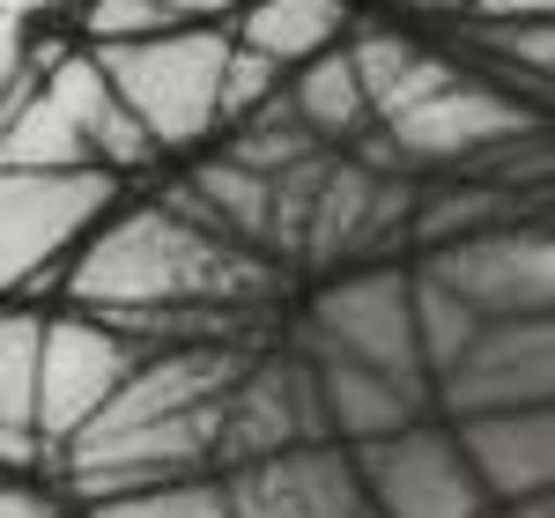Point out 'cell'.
I'll return each instance as SVG.
<instances>
[{"instance_id":"cell-14","label":"cell","mask_w":555,"mask_h":518,"mask_svg":"<svg viewBox=\"0 0 555 518\" xmlns=\"http://www.w3.org/2000/svg\"><path fill=\"white\" fill-rule=\"evenodd\" d=\"M44 96L75 119V133H82V148H89V164L96 171H112V178H133L141 164H156V148H149V133L133 127V112L112 96V82H104V67L89 60V52H67L52 75H44Z\"/></svg>"},{"instance_id":"cell-20","label":"cell","mask_w":555,"mask_h":518,"mask_svg":"<svg viewBox=\"0 0 555 518\" xmlns=\"http://www.w3.org/2000/svg\"><path fill=\"white\" fill-rule=\"evenodd\" d=\"M304 156H319V141L297 127L289 96H274L267 112H253V119L237 127V141H230V164L253 171V178H282V171H297Z\"/></svg>"},{"instance_id":"cell-11","label":"cell","mask_w":555,"mask_h":518,"mask_svg":"<svg viewBox=\"0 0 555 518\" xmlns=\"http://www.w3.org/2000/svg\"><path fill=\"white\" fill-rule=\"evenodd\" d=\"M215 481L237 518H363V481L341 444H297Z\"/></svg>"},{"instance_id":"cell-7","label":"cell","mask_w":555,"mask_h":518,"mask_svg":"<svg viewBox=\"0 0 555 518\" xmlns=\"http://www.w3.org/2000/svg\"><path fill=\"white\" fill-rule=\"evenodd\" d=\"M423 267L467 303L481 326H496V319H548V303H555V245H548L541 216L489 222V230H474L460 245H437Z\"/></svg>"},{"instance_id":"cell-6","label":"cell","mask_w":555,"mask_h":518,"mask_svg":"<svg viewBox=\"0 0 555 518\" xmlns=\"http://www.w3.org/2000/svg\"><path fill=\"white\" fill-rule=\"evenodd\" d=\"M141 348L96 319V311H44V341H38V444L44 459H60L75 437L112 407V392L133 378Z\"/></svg>"},{"instance_id":"cell-15","label":"cell","mask_w":555,"mask_h":518,"mask_svg":"<svg viewBox=\"0 0 555 518\" xmlns=\"http://www.w3.org/2000/svg\"><path fill=\"white\" fill-rule=\"evenodd\" d=\"M38 341H44V311L38 303H8L0 311V475H38L44 444H38Z\"/></svg>"},{"instance_id":"cell-4","label":"cell","mask_w":555,"mask_h":518,"mask_svg":"<svg viewBox=\"0 0 555 518\" xmlns=\"http://www.w3.org/2000/svg\"><path fill=\"white\" fill-rule=\"evenodd\" d=\"M297 348H326V355H348L363 371H378L392 386L429 392L423 355H415V319H408V267H341L319 297H311V319L297 326Z\"/></svg>"},{"instance_id":"cell-24","label":"cell","mask_w":555,"mask_h":518,"mask_svg":"<svg viewBox=\"0 0 555 518\" xmlns=\"http://www.w3.org/2000/svg\"><path fill=\"white\" fill-rule=\"evenodd\" d=\"M156 8L171 15V30H230V15L245 0H156Z\"/></svg>"},{"instance_id":"cell-10","label":"cell","mask_w":555,"mask_h":518,"mask_svg":"<svg viewBox=\"0 0 555 518\" xmlns=\"http://www.w3.org/2000/svg\"><path fill=\"white\" fill-rule=\"evenodd\" d=\"M297 444H326L319 430V392L304 355H245L237 386L222 392V437H215V475L253 467Z\"/></svg>"},{"instance_id":"cell-32","label":"cell","mask_w":555,"mask_h":518,"mask_svg":"<svg viewBox=\"0 0 555 518\" xmlns=\"http://www.w3.org/2000/svg\"><path fill=\"white\" fill-rule=\"evenodd\" d=\"M0 481H8V475H0Z\"/></svg>"},{"instance_id":"cell-2","label":"cell","mask_w":555,"mask_h":518,"mask_svg":"<svg viewBox=\"0 0 555 518\" xmlns=\"http://www.w3.org/2000/svg\"><path fill=\"white\" fill-rule=\"evenodd\" d=\"M127 200L112 171H0V297H52L67 259Z\"/></svg>"},{"instance_id":"cell-26","label":"cell","mask_w":555,"mask_h":518,"mask_svg":"<svg viewBox=\"0 0 555 518\" xmlns=\"http://www.w3.org/2000/svg\"><path fill=\"white\" fill-rule=\"evenodd\" d=\"M0 518H67L60 496L38 489V481H0Z\"/></svg>"},{"instance_id":"cell-31","label":"cell","mask_w":555,"mask_h":518,"mask_svg":"<svg viewBox=\"0 0 555 518\" xmlns=\"http://www.w3.org/2000/svg\"><path fill=\"white\" fill-rule=\"evenodd\" d=\"M481 518H504V511H481Z\"/></svg>"},{"instance_id":"cell-30","label":"cell","mask_w":555,"mask_h":518,"mask_svg":"<svg viewBox=\"0 0 555 518\" xmlns=\"http://www.w3.org/2000/svg\"><path fill=\"white\" fill-rule=\"evenodd\" d=\"M385 8H423V15H452V8H460V15H467L474 0H385Z\"/></svg>"},{"instance_id":"cell-1","label":"cell","mask_w":555,"mask_h":518,"mask_svg":"<svg viewBox=\"0 0 555 518\" xmlns=\"http://www.w3.org/2000/svg\"><path fill=\"white\" fill-rule=\"evenodd\" d=\"M67 303L112 319L133 348L215 341L222 311H245L274 289V259L222 245L164 200H119L67 259Z\"/></svg>"},{"instance_id":"cell-16","label":"cell","mask_w":555,"mask_h":518,"mask_svg":"<svg viewBox=\"0 0 555 518\" xmlns=\"http://www.w3.org/2000/svg\"><path fill=\"white\" fill-rule=\"evenodd\" d=\"M356 30V8L348 0H245L230 15V44H245L259 60H274L282 75L334 52V44Z\"/></svg>"},{"instance_id":"cell-18","label":"cell","mask_w":555,"mask_h":518,"mask_svg":"<svg viewBox=\"0 0 555 518\" xmlns=\"http://www.w3.org/2000/svg\"><path fill=\"white\" fill-rule=\"evenodd\" d=\"M0 171H89L75 119L44 89H23L0 104Z\"/></svg>"},{"instance_id":"cell-25","label":"cell","mask_w":555,"mask_h":518,"mask_svg":"<svg viewBox=\"0 0 555 518\" xmlns=\"http://www.w3.org/2000/svg\"><path fill=\"white\" fill-rule=\"evenodd\" d=\"M23 52H30V30H23V23H0V104L23 96V89H38L30 67H23Z\"/></svg>"},{"instance_id":"cell-23","label":"cell","mask_w":555,"mask_h":518,"mask_svg":"<svg viewBox=\"0 0 555 518\" xmlns=\"http://www.w3.org/2000/svg\"><path fill=\"white\" fill-rule=\"evenodd\" d=\"M75 23H82L89 52H104V44H141V38H164V30H171V15H164L156 0H75Z\"/></svg>"},{"instance_id":"cell-12","label":"cell","mask_w":555,"mask_h":518,"mask_svg":"<svg viewBox=\"0 0 555 518\" xmlns=\"http://www.w3.org/2000/svg\"><path fill=\"white\" fill-rule=\"evenodd\" d=\"M444 430L460 444L474 489L489 496V511L555 489V415L548 407H489V415H460Z\"/></svg>"},{"instance_id":"cell-22","label":"cell","mask_w":555,"mask_h":518,"mask_svg":"<svg viewBox=\"0 0 555 518\" xmlns=\"http://www.w3.org/2000/svg\"><path fill=\"white\" fill-rule=\"evenodd\" d=\"M89 518H237L222 481L201 475V481H171V489H149V496H119V504H96Z\"/></svg>"},{"instance_id":"cell-13","label":"cell","mask_w":555,"mask_h":518,"mask_svg":"<svg viewBox=\"0 0 555 518\" xmlns=\"http://www.w3.org/2000/svg\"><path fill=\"white\" fill-rule=\"evenodd\" d=\"M297 355L311 363L319 430H326V444H341V452H363V444H378V437H392V430H408V423L429 415V392L392 386V378L348 363V355H326V348H297Z\"/></svg>"},{"instance_id":"cell-17","label":"cell","mask_w":555,"mask_h":518,"mask_svg":"<svg viewBox=\"0 0 555 518\" xmlns=\"http://www.w3.org/2000/svg\"><path fill=\"white\" fill-rule=\"evenodd\" d=\"M289 96V112H297V127L311 141H334V148H356L363 133H371V104H363V89H356V67H348V52H319V60H304L297 82H282Z\"/></svg>"},{"instance_id":"cell-8","label":"cell","mask_w":555,"mask_h":518,"mask_svg":"<svg viewBox=\"0 0 555 518\" xmlns=\"http://www.w3.org/2000/svg\"><path fill=\"white\" fill-rule=\"evenodd\" d=\"M348 459H356L371 518H481L489 511V496L474 489L467 459H460V444H452V430L437 415L378 437V444H363Z\"/></svg>"},{"instance_id":"cell-28","label":"cell","mask_w":555,"mask_h":518,"mask_svg":"<svg viewBox=\"0 0 555 518\" xmlns=\"http://www.w3.org/2000/svg\"><path fill=\"white\" fill-rule=\"evenodd\" d=\"M60 8H75V0H0V23H23L30 30V23H52Z\"/></svg>"},{"instance_id":"cell-29","label":"cell","mask_w":555,"mask_h":518,"mask_svg":"<svg viewBox=\"0 0 555 518\" xmlns=\"http://www.w3.org/2000/svg\"><path fill=\"white\" fill-rule=\"evenodd\" d=\"M504 518H555V489H541V496H518V504H504Z\"/></svg>"},{"instance_id":"cell-27","label":"cell","mask_w":555,"mask_h":518,"mask_svg":"<svg viewBox=\"0 0 555 518\" xmlns=\"http://www.w3.org/2000/svg\"><path fill=\"white\" fill-rule=\"evenodd\" d=\"M474 23H548L555 0H474Z\"/></svg>"},{"instance_id":"cell-9","label":"cell","mask_w":555,"mask_h":518,"mask_svg":"<svg viewBox=\"0 0 555 518\" xmlns=\"http://www.w3.org/2000/svg\"><path fill=\"white\" fill-rule=\"evenodd\" d=\"M555 392V319H496L467 341V355L429 378V415L460 423L489 407H548Z\"/></svg>"},{"instance_id":"cell-33","label":"cell","mask_w":555,"mask_h":518,"mask_svg":"<svg viewBox=\"0 0 555 518\" xmlns=\"http://www.w3.org/2000/svg\"><path fill=\"white\" fill-rule=\"evenodd\" d=\"M363 518H371V511H363Z\"/></svg>"},{"instance_id":"cell-5","label":"cell","mask_w":555,"mask_h":518,"mask_svg":"<svg viewBox=\"0 0 555 518\" xmlns=\"http://www.w3.org/2000/svg\"><path fill=\"white\" fill-rule=\"evenodd\" d=\"M526 133H541V112L518 104L504 89L460 75L452 89L423 96L415 112L385 119V133H363V171H385V164H489L496 148H512Z\"/></svg>"},{"instance_id":"cell-19","label":"cell","mask_w":555,"mask_h":518,"mask_svg":"<svg viewBox=\"0 0 555 518\" xmlns=\"http://www.w3.org/2000/svg\"><path fill=\"white\" fill-rule=\"evenodd\" d=\"M408 319H415V355H423V378H444L467 341L481 334V319H474L467 303L452 297L429 267H408Z\"/></svg>"},{"instance_id":"cell-21","label":"cell","mask_w":555,"mask_h":518,"mask_svg":"<svg viewBox=\"0 0 555 518\" xmlns=\"http://www.w3.org/2000/svg\"><path fill=\"white\" fill-rule=\"evenodd\" d=\"M274 96H282V67L259 60V52H245V44H230V52H222V82H215V119H222V127H245Z\"/></svg>"},{"instance_id":"cell-3","label":"cell","mask_w":555,"mask_h":518,"mask_svg":"<svg viewBox=\"0 0 555 518\" xmlns=\"http://www.w3.org/2000/svg\"><path fill=\"white\" fill-rule=\"evenodd\" d=\"M222 52H230V30H164V38H141V44H104L89 60L104 67V82L133 112V127L149 133V148L178 156V148H201L222 127L215 119Z\"/></svg>"}]
</instances>
